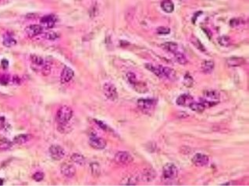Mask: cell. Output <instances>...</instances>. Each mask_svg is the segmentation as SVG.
Returning <instances> with one entry per match:
<instances>
[{
	"label": "cell",
	"instance_id": "cell-1",
	"mask_svg": "<svg viewBox=\"0 0 249 186\" xmlns=\"http://www.w3.org/2000/svg\"><path fill=\"white\" fill-rule=\"evenodd\" d=\"M73 117V110L69 106H62L59 107L56 114V120L59 125L67 124Z\"/></svg>",
	"mask_w": 249,
	"mask_h": 186
},
{
	"label": "cell",
	"instance_id": "cell-2",
	"mask_svg": "<svg viewBox=\"0 0 249 186\" xmlns=\"http://www.w3.org/2000/svg\"><path fill=\"white\" fill-rule=\"evenodd\" d=\"M162 175L166 180H174L178 175L177 168L173 164H165L162 168Z\"/></svg>",
	"mask_w": 249,
	"mask_h": 186
},
{
	"label": "cell",
	"instance_id": "cell-3",
	"mask_svg": "<svg viewBox=\"0 0 249 186\" xmlns=\"http://www.w3.org/2000/svg\"><path fill=\"white\" fill-rule=\"evenodd\" d=\"M103 93L105 96L110 101H116L118 98V93L113 83H106L103 86Z\"/></svg>",
	"mask_w": 249,
	"mask_h": 186
},
{
	"label": "cell",
	"instance_id": "cell-4",
	"mask_svg": "<svg viewBox=\"0 0 249 186\" xmlns=\"http://www.w3.org/2000/svg\"><path fill=\"white\" fill-rule=\"evenodd\" d=\"M115 161L117 164H123V165H126V164H130L131 162H133V157L130 155L129 153L124 152V151H121V152H118L115 155Z\"/></svg>",
	"mask_w": 249,
	"mask_h": 186
},
{
	"label": "cell",
	"instance_id": "cell-5",
	"mask_svg": "<svg viewBox=\"0 0 249 186\" xmlns=\"http://www.w3.org/2000/svg\"><path fill=\"white\" fill-rule=\"evenodd\" d=\"M89 145L94 150H103L106 147V141L103 138L92 135L89 139Z\"/></svg>",
	"mask_w": 249,
	"mask_h": 186
},
{
	"label": "cell",
	"instance_id": "cell-6",
	"mask_svg": "<svg viewBox=\"0 0 249 186\" xmlns=\"http://www.w3.org/2000/svg\"><path fill=\"white\" fill-rule=\"evenodd\" d=\"M49 154L52 158L56 160H60L64 157L65 151L64 150L58 145H53L49 148Z\"/></svg>",
	"mask_w": 249,
	"mask_h": 186
},
{
	"label": "cell",
	"instance_id": "cell-7",
	"mask_svg": "<svg viewBox=\"0 0 249 186\" xmlns=\"http://www.w3.org/2000/svg\"><path fill=\"white\" fill-rule=\"evenodd\" d=\"M209 162V158L206 154L204 153H196L193 157L192 158V163L197 167H205L207 165Z\"/></svg>",
	"mask_w": 249,
	"mask_h": 186
},
{
	"label": "cell",
	"instance_id": "cell-8",
	"mask_svg": "<svg viewBox=\"0 0 249 186\" xmlns=\"http://www.w3.org/2000/svg\"><path fill=\"white\" fill-rule=\"evenodd\" d=\"M155 99L153 98H140L138 101V107L143 111H149L155 106Z\"/></svg>",
	"mask_w": 249,
	"mask_h": 186
},
{
	"label": "cell",
	"instance_id": "cell-9",
	"mask_svg": "<svg viewBox=\"0 0 249 186\" xmlns=\"http://www.w3.org/2000/svg\"><path fill=\"white\" fill-rule=\"evenodd\" d=\"M60 170L61 173L64 175L65 177L69 178H73L76 174L75 167L70 164H67V163L62 164V166H61Z\"/></svg>",
	"mask_w": 249,
	"mask_h": 186
},
{
	"label": "cell",
	"instance_id": "cell-10",
	"mask_svg": "<svg viewBox=\"0 0 249 186\" xmlns=\"http://www.w3.org/2000/svg\"><path fill=\"white\" fill-rule=\"evenodd\" d=\"M42 30H43V27H42V25L33 24L27 26L25 29V32H26L27 35L28 36L29 38H34L35 36L41 34L42 32Z\"/></svg>",
	"mask_w": 249,
	"mask_h": 186
},
{
	"label": "cell",
	"instance_id": "cell-11",
	"mask_svg": "<svg viewBox=\"0 0 249 186\" xmlns=\"http://www.w3.org/2000/svg\"><path fill=\"white\" fill-rule=\"evenodd\" d=\"M193 102H194L193 98L187 94H182L180 97H178L177 101H176L177 104L181 106V107H187V106L189 107V105Z\"/></svg>",
	"mask_w": 249,
	"mask_h": 186
},
{
	"label": "cell",
	"instance_id": "cell-12",
	"mask_svg": "<svg viewBox=\"0 0 249 186\" xmlns=\"http://www.w3.org/2000/svg\"><path fill=\"white\" fill-rule=\"evenodd\" d=\"M158 69L160 70L161 78H167V79L173 80L177 76L176 72L174 70H172L171 68L158 66Z\"/></svg>",
	"mask_w": 249,
	"mask_h": 186
},
{
	"label": "cell",
	"instance_id": "cell-13",
	"mask_svg": "<svg viewBox=\"0 0 249 186\" xmlns=\"http://www.w3.org/2000/svg\"><path fill=\"white\" fill-rule=\"evenodd\" d=\"M74 76V70H72L71 68L66 66V67L62 70V73H61L60 79L61 81H62V83H68V82H70V81L73 79Z\"/></svg>",
	"mask_w": 249,
	"mask_h": 186
},
{
	"label": "cell",
	"instance_id": "cell-14",
	"mask_svg": "<svg viewBox=\"0 0 249 186\" xmlns=\"http://www.w3.org/2000/svg\"><path fill=\"white\" fill-rule=\"evenodd\" d=\"M56 21V17L54 15H48L45 17H42L41 19V24H42V27H45V28H52Z\"/></svg>",
	"mask_w": 249,
	"mask_h": 186
},
{
	"label": "cell",
	"instance_id": "cell-15",
	"mask_svg": "<svg viewBox=\"0 0 249 186\" xmlns=\"http://www.w3.org/2000/svg\"><path fill=\"white\" fill-rule=\"evenodd\" d=\"M219 97H220L219 93L215 90H206L204 92L203 100L209 102H217L218 103V101H218L219 99Z\"/></svg>",
	"mask_w": 249,
	"mask_h": 186
},
{
	"label": "cell",
	"instance_id": "cell-16",
	"mask_svg": "<svg viewBox=\"0 0 249 186\" xmlns=\"http://www.w3.org/2000/svg\"><path fill=\"white\" fill-rule=\"evenodd\" d=\"M226 63L230 67H238L245 63V60L241 57H232L226 59Z\"/></svg>",
	"mask_w": 249,
	"mask_h": 186
},
{
	"label": "cell",
	"instance_id": "cell-17",
	"mask_svg": "<svg viewBox=\"0 0 249 186\" xmlns=\"http://www.w3.org/2000/svg\"><path fill=\"white\" fill-rule=\"evenodd\" d=\"M161 47L166 51L171 53H176L178 50V45L175 42H165L161 45Z\"/></svg>",
	"mask_w": 249,
	"mask_h": 186
},
{
	"label": "cell",
	"instance_id": "cell-18",
	"mask_svg": "<svg viewBox=\"0 0 249 186\" xmlns=\"http://www.w3.org/2000/svg\"><path fill=\"white\" fill-rule=\"evenodd\" d=\"M31 139H32V135H31L21 134V135H17L13 139V142L17 143V144H24V143H26L27 142L30 141Z\"/></svg>",
	"mask_w": 249,
	"mask_h": 186
},
{
	"label": "cell",
	"instance_id": "cell-19",
	"mask_svg": "<svg viewBox=\"0 0 249 186\" xmlns=\"http://www.w3.org/2000/svg\"><path fill=\"white\" fill-rule=\"evenodd\" d=\"M162 10L167 13H171L174 10V5L171 0H163L161 3Z\"/></svg>",
	"mask_w": 249,
	"mask_h": 186
},
{
	"label": "cell",
	"instance_id": "cell-20",
	"mask_svg": "<svg viewBox=\"0 0 249 186\" xmlns=\"http://www.w3.org/2000/svg\"><path fill=\"white\" fill-rule=\"evenodd\" d=\"M214 69V62L210 60L204 61L202 63V70L205 73H210Z\"/></svg>",
	"mask_w": 249,
	"mask_h": 186
},
{
	"label": "cell",
	"instance_id": "cell-21",
	"mask_svg": "<svg viewBox=\"0 0 249 186\" xmlns=\"http://www.w3.org/2000/svg\"><path fill=\"white\" fill-rule=\"evenodd\" d=\"M17 44L16 40L13 38V36L9 33H6L3 37V45L6 47L10 48Z\"/></svg>",
	"mask_w": 249,
	"mask_h": 186
},
{
	"label": "cell",
	"instance_id": "cell-22",
	"mask_svg": "<svg viewBox=\"0 0 249 186\" xmlns=\"http://www.w3.org/2000/svg\"><path fill=\"white\" fill-rule=\"evenodd\" d=\"M189 107L193 111L197 113H202L206 110V107L203 105L202 103H194V102H193L189 105Z\"/></svg>",
	"mask_w": 249,
	"mask_h": 186
},
{
	"label": "cell",
	"instance_id": "cell-23",
	"mask_svg": "<svg viewBox=\"0 0 249 186\" xmlns=\"http://www.w3.org/2000/svg\"><path fill=\"white\" fill-rule=\"evenodd\" d=\"M72 161L76 163L79 165H85V158L81 154L79 153H74L71 156Z\"/></svg>",
	"mask_w": 249,
	"mask_h": 186
},
{
	"label": "cell",
	"instance_id": "cell-24",
	"mask_svg": "<svg viewBox=\"0 0 249 186\" xmlns=\"http://www.w3.org/2000/svg\"><path fill=\"white\" fill-rule=\"evenodd\" d=\"M174 58H175V60L180 65H186L187 62H188L187 58H186V56L184 55L183 53L178 52V51L174 53Z\"/></svg>",
	"mask_w": 249,
	"mask_h": 186
},
{
	"label": "cell",
	"instance_id": "cell-25",
	"mask_svg": "<svg viewBox=\"0 0 249 186\" xmlns=\"http://www.w3.org/2000/svg\"><path fill=\"white\" fill-rule=\"evenodd\" d=\"M144 178L147 181H151L152 179H154V178L155 177V173L154 170L152 169V168H148V169L145 170L144 171L143 174Z\"/></svg>",
	"mask_w": 249,
	"mask_h": 186
},
{
	"label": "cell",
	"instance_id": "cell-26",
	"mask_svg": "<svg viewBox=\"0 0 249 186\" xmlns=\"http://www.w3.org/2000/svg\"><path fill=\"white\" fill-rule=\"evenodd\" d=\"M218 42H219V44L221 46L227 47V46H230L231 45V39H230V38L228 37V36H222V37H219V38Z\"/></svg>",
	"mask_w": 249,
	"mask_h": 186
},
{
	"label": "cell",
	"instance_id": "cell-27",
	"mask_svg": "<svg viewBox=\"0 0 249 186\" xmlns=\"http://www.w3.org/2000/svg\"><path fill=\"white\" fill-rule=\"evenodd\" d=\"M12 147V143L8 140L7 139L5 138H1L0 139V149L2 150H7L10 149Z\"/></svg>",
	"mask_w": 249,
	"mask_h": 186
},
{
	"label": "cell",
	"instance_id": "cell-28",
	"mask_svg": "<svg viewBox=\"0 0 249 186\" xmlns=\"http://www.w3.org/2000/svg\"><path fill=\"white\" fill-rule=\"evenodd\" d=\"M145 67L148 70L152 72L153 73L155 74V76H157L160 77L161 78L160 70H159V69H158V66H153V65L149 64L148 63V64L145 65Z\"/></svg>",
	"mask_w": 249,
	"mask_h": 186
},
{
	"label": "cell",
	"instance_id": "cell-29",
	"mask_svg": "<svg viewBox=\"0 0 249 186\" xmlns=\"http://www.w3.org/2000/svg\"><path fill=\"white\" fill-rule=\"evenodd\" d=\"M91 171L94 176H98L101 174V167L97 163H92L91 164Z\"/></svg>",
	"mask_w": 249,
	"mask_h": 186
},
{
	"label": "cell",
	"instance_id": "cell-30",
	"mask_svg": "<svg viewBox=\"0 0 249 186\" xmlns=\"http://www.w3.org/2000/svg\"><path fill=\"white\" fill-rule=\"evenodd\" d=\"M191 42H192L193 45L195 46V47L197 48L198 49V50H200V51H203V52H205L206 51V48L204 47L203 45H202V43H201V42L199 41L198 39H197L195 37H193V38H191Z\"/></svg>",
	"mask_w": 249,
	"mask_h": 186
},
{
	"label": "cell",
	"instance_id": "cell-31",
	"mask_svg": "<svg viewBox=\"0 0 249 186\" xmlns=\"http://www.w3.org/2000/svg\"><path fill=\"white\" fill-rule=\"evenodd\" d=\"M133 87L138 92H145L148 90L147 87H146V85L145 83H142V82H138V81L135 84L133 85Z\"/></svg>",
	"mask_w": 249,
	"mask_h": 186
},
{
	"label": "cell",
	"instance_id": "cell-32",
	"mask_svg": "<svg viewBox=\"0 0 249 186\" xmlns=\"http://www.w3.org/2000/svg\"><path fill=\"white\" fill-rule=\"evenodd\" d=\"M30 60L34 64L37 65V66H42L44 64V59L38 55H32L30 56Z\"/></svg>",
	"mask_w": 249,
	"mask_h": 186
},
{
	"label": "cell",
	"instance_id": "cell-33",
	"mask_svg": "<svg viewBox=\"0 0 249 186\" xmlns=\"http://www.w3.org/2000/svg\"><path fill=\"white\" fill-rule=\"evenodd\" d=\"M10 78L9 74H4L0 73V84L1 85H7L10 82Z\"/></svg>",
	"mask_w": 249,
	"mask_h": 186
},
{
	"label": "cell",
	"instance_id": "cell-34",
	"mask_svg": "<svg viewBox=\"0 0 249 186\" xmlns=\"http://www.w3.org/2000/svg\"><path fill=\"white\" fill-rule=\"evenodd\" d=\"M126 78H127V80H128L129 83L132 85V86L135 84V83L138 81V79H137V76H136L135 73H134L132 72H129V73H127V74H126Z\"/></svg>",
	"mask_w": 249,
	"mask_h": 186
},
{
	"label": "cell",
	"instance_id": "cell-35",
	"mask_svg": "<svg viewBox=\"0 0 249 186\" xmlns=\"http://www.w3.org/2000/svg\"><path fill=\"white\" fill-rule=\"evenodd\" d=\"M194 83V79L189 74H186L184 78V84L187 87H191Z\"/></svg>",
	"mask_w": 249,
	"mask_h": 186
},
{
	"label": "cell",
	"instance_id": "cell-36",
	"mask_svg": "<svg viewBox=\"0 0 249 186\" xmlns=\"http://www.w3.org/2000/svg\"><path fill=\"white\" fill-rule=\"evenodd\" d=\"M156 32L158 34H168L170 33V29L166 26H159L156 29Z\"/></svg>",
	"mask_w": 249,
	"mask_h": 186
},
{
	"label": "cell",
	"instance_id": "cell-37",
	"mask_svg": "<svg viewBox=\"0 0 249 186\" xmlns=\"http://www.w3.org/2000/svg\"><path fill=\"white\" fill-rule=\"evenodd\" d=\"M58 38V34L54 31H49L45 34V38L49 40H55Z\"/></svg>",
	"mask_w": 249,
	"mask_h": 186
},
{
	"label": "cell",
	"instance_id": "cell-38",
	"mask_svg": "<svg viewBox=\"0 0 249 186\" xmlns=\"http://www.w3.org/2000/svg\"><path fill=\"white\" fill-rule=\"evenodd\" d=\"M42 73L44 76L49 75L50 73H51V66H49V65L44 66L42 69Z\"/></svg>",
	"mask_w": 249,
	"mask_h": 186
},
{
	"label": "cell",
	"instance_id": "cell-39",
	"mask_svg": "<svg viewBox=\"0 0 249 186\" xmlns=\"http://www.w3.org/2000/svg\"><path fill=\"white\" fill-rule=\"evenodd\" d=\"M241 20L240 18H234V19L231 20L230 22V26H234V27L238 26L239 25H241Z\"/></svg>",
	"mask_w": 249,
	"mask_h": 186
},
{
	"label": "cell",
	"instance_id": "cell-40",
	"mask_svg": "<svg viewBox=\"0 0 249 186\" xmlns=\"http://www.w3.org/2000/svg\"><path fill=\"white\" fill-rule=\"evenodd\" d=\"M33 178L36 181H40L44 178V174L42 172H36L33 175Z\"/></svg>",
	"mask_w": 249,
	"mask_h": 186
},
{
	"label": "cell",
	"instance_id": "cell-41",
	"mask_svg": "<svg viewBox=\"0 0 249 186\" xmlns=\"http://www.w3.org/2000/svg\"><path fill=\"white\" fill-rule=\"evenodd\" d=\"M94 122H96L97 125H98L99 127H100L101 129H102V130H104V131H106V130H107V126H106L105 123H103L102 122H101V121H98V120H94Z\"/></svg>",
	"mask_w": 249,
	"mask_h": 186
},
{
	"label": "cell",
	"instance_id": "cell-42",
	"mask_svg": "<svg viewBox=\"0 0 249 186\" xmlns=\"http://www.w3.org/2000/svg\"><path fill=\"white\" fill-rule=\"evenodd\" d=\"M1 65H2V67L3 68L4 70H6L9 66V62L6 59H2V62H1Z\"/></svg>",
	"mask_w": 249,
	"mask_h": 186
},
{
	"label": "cell",
	"instance_id": "cell-43",
	"mask_svg": "<svg viewBox=\"0 0 249 186\" xmlns=\"http://www.w3.org/2000/svg\"><path fill=\"white\" fill-rule=\"evenodd\" d=\"M12 80H13V82L14 83H17V84H18V83H21V79L19 78V76H14L13 77V79H12Z\"/></svg>",
	"mask_w": 249,
	"mask_h": 186
}]
</instances>
